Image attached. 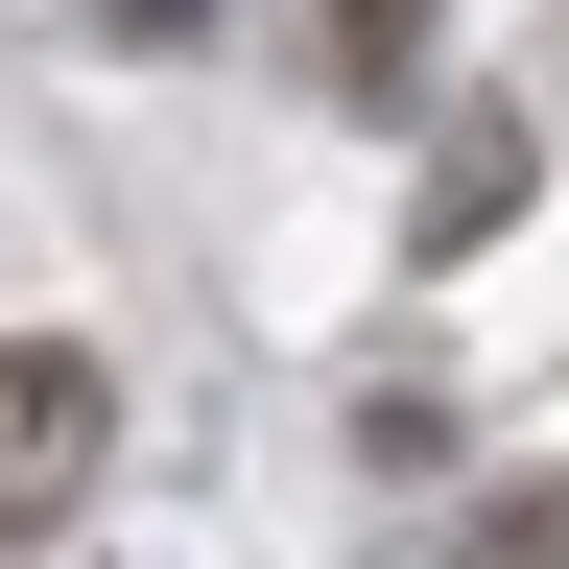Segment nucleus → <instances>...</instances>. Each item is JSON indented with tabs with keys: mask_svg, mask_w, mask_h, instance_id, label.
Instances as JSON below:
<instances>
[{
	"mask_svg": "<svg viewBox=\"0 0 569 569\" xmlns=\"http://www.w3.org/2000/svg\"><path fill=\"white\" fill-rule=\"evenodd\" d=\"M96 451H119V380H96L71 332H0V522H48Z\"/></svg>",
	"mask_w": 569,
	"mask_h": 569,
	"instance_id": "nucleus-1",
	"label": "nucleus"
},
{
	"mask_svg": "<svg viewBox=\"0 0 569 569\" xmlns=\"http://www.w3.org/2000/svg\"><path fill=\"white\" fill-rule=\"evenodd\" d=\"M498 213H522V119H498V142H451V167H427V261H451V238H498Z\"/></svg>",
	"mask_w": 569,
	"mask_h": 569,
	"instance_id": "nucleus-2",
	"label": "nucleus"
},
{
	"mask_svg": "<svg viewBox=\"0 0 569 569\" xmlns=\"http://www.w3.org/2000/svg\"><path fill=\"white\" fill-rule=\"evenodd\" d=\"M332 71L356 96H427V0H332Z\"/></svg>",
	"mask_w": 569,
	"mask_h": 569,
	"instance_id": "nucleus-3",
	"label": "nucleus"
},
{
	"mask_svg": "<svg viewBox=\"0 0 569 569\" xmlns=\"http://www.w3.org/2000/svg\"><path fill=\"white\" fill-rule=\"evenodd\" d=\"M119 24H213V0H119Z\"/></svg>",
	"mask_w": 569,
	"mask_h": 569,
	"instance_id": "nucleus-4",
	"label": "nucleus"
}]
</instances>
